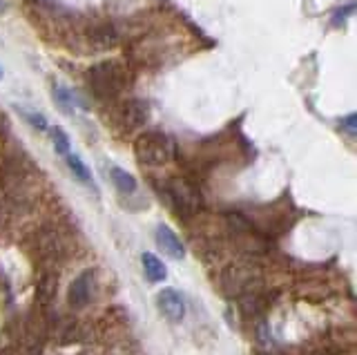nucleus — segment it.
<instances>
[{"instance_id":"39448f33","label":"nucleus","mask_w":357,"mask_h":355,"mask_svg":"<svg viewBox=\"0 0 357 355\" xmlns=\"http://www.w3.org/2000/svg\"><path fill=\"white\" fill-rule=\"evenodd\" d=\"M94 291H96V271L85 269L83 273H78L74 277L70 288H67V304L74 310H83L94 299Z\"/></svg>"},{"instance_id":"ddd939ff","label":"nucleus","mask_w":357,"mask_h":355,"mask_svg":"<svg viewBox=\"0 0 357 355\" xmlns=\"http://www.w3.org/2000/svg\"><path fill=\"white\" fill-rule=\"evenodd\" d=\"M52 96H54V101L61 105V109L63 112H67V114H72L74 112V107L78 105V101H76V96L70 92V90H65L63 85H54V90H52Z\"/></svg>"},{"instance_id":"aec40b11","label":"nucleus","mask_w":357,"mask_h":355,"mask_svg":"<svg viewBox=\"0 0 357 355\" xmlns=\"http://www.w3.org/2000/svg\"><path fill=\"white\" fill-rule=\"evenodd\" d=\"M76 355H87V351H81V353H76Z\"/></svg>"},{"instance_id":"f3484780","label":"nucleus","mask_w":357,"mask_h":355,"mask_svg":"<svg viewBox=\"0 0 357 355\" xmlns=\"http://www.w3.org/2000/svg\"><path fill=\"white\" fill-rule=\"evenodd\" d=\"M340 126H342V130L349 132L351 137H355V114H349L346 119H342V121H340Z\"/></svg>"},{"instance_id":"423d86ee","label":"nucleus","mask_w":357,"mask_h":355,"mask_svg":"<svg viewBox=\"0 0 357 355\" xmlns=\"http://www.w3.org/2000/svg\"><path fill=\"white\" fill-rule=\"evenodd\" d=\"M114 119H116L119 128H123L126 132H132V130L143 128L145 123H148L150 105L145 101H141V98H128V101L116 105Z\"/></svg>"},{"instance_id":"9b49d317","label":"nucleus","mask_w":357,"mask_h":355,"mask_svg":"<svg viewBox=\"0 0 357 355\" xmlns=\"http://www.w3.org/2000/svg\"><path fill=\"white\" fill-rule=\"evenodd\" d=\"M141 264H143V271H145V277L152 282V284H159L167 277V269L163 266V262L156 257L152 252H143L141 255Z\"/></svg>"},{"instance_id":"7ed1b4c3","label":"nucleus","mask_w":357,"mask_h":355,"mask_svg":"<svg viewBox=\"0 0 357 355\" xmlns=\"http://www.w3.org/2000/svg\"><path fill=\"white\" fill-rule=\"evenodd\" d=\"M163 195L167 197L165 202L178 215V219H197L201 208H204V197H201L199 188L195 181H188L183 176H172L163 186Z\"/></svg>"},{"instance_id":"4468645a","label":"nucleus","mask_w":357,"mask_h":355,"mask_svg":"<svg viewBox=\"0 0 357 355\" xmlns=\"http://www.w3.org/2000/svg\"><path fill=\"white\" fill-rule=\"evenodd\" d=\"M67 165H70V170L74 172V176H78L85 186H92V174H89L87 165L83 163V159L78 157V154H67Z\"/></svg>"},{"instance_id":"6e6552de","label":"nucleus","mask_w":357,"mask_h":355,"mask_svg":"<svg viewBox=\"0 0 357 355\" xmlns=\"http://www.w3.org/2000/svg\"><path fill=\"white\" fill-rule=\"evenodd\" d=\"M156 306H159L161 315L172 324H178L185 317V299L176 288H161L156 293Z\"/></svg>"},{"instance_id":"f257e3e1","label":"nucleus","mask_w":357,"mask_h":355,"mask_svg":"<svg viewBox=\"0 0 357 355\" xmlns=\"http://www.w3.org/2000/svg\"><path fill=\"white\" fill-rule=\"evenodd\" d=\"M219 291L230 297L239 299L243 295L259 293L264 291V271L252 257H239L226 266H221L219 277H217Z\"/></svg>"},{"instance_id":"6ab92c4d","label":"nucleus","mask_w":357,"mask_h":355,"mask_svg":"<svg viewBox=\"0 0 357 355\" xmlns=\"http://www.w3.org/2000/svg\"><path fill=\"white\" fill-rule=\"evenodd\" d=\"M5 9H7V3L5 0H0V12H5Z\"/></svg>"},{"instance_id":"2eb2a0df","label":"nucleus","mask_w":357,"mask_h":355,"mask_svg":"<svg viewBox=\"0 0 357 355\" xmlns=\"http://www.w3.org/2000/svg\"><path fill=\"white\" fill-rule=\"evenodd\" d=\"M50 135H52V141H54L56 152L63 154V157H67V154H70V137H67L61 128H52V130H50Z\"/></svg>"},{"instance_id":"412c9836","label":"nucleus","mask_w":357,"mask_h":355,"mask_svg":"<svg viewBox=\"0 0 357 355\" xmlns=\"http://www.w3.org/2000/svg\"><path fill=\"white\" fill-rule=\"evenodd\" d=\"M0 79H3V72H0Z\"/></svg>"},{"instance_id":"9d476101","label":"nucleus","mask_w":357,"mask_h":355,"mask_svg":"<svg viewBox=\"0 0 357 355\" xmlns=\"http://www.w3.org/2000/svg\"><path fill=\"white\" fill-rule=\"evenodd\" d=\"M56 295H59V273L56 271H43L38 286H36V297L43 306H50Z\"/></svg>"},{"instance_id":"f03ea898","label":"nucleus","mask_w":357,"mask_h":355,"mask_svg":"<svg viewBox=\"0 0 357 355\" xmlns=\"http://www.w3.org/2000/svg\"><path fill=\"white\" fill-rule=\"evenodd\" d=\"M128 68L116 59L100 61L92 65L85 74L87 90L98 101H116L128 90Z\"/></svg>"},{"instance_id":"0eeeda50","label":"nucleus","mask_w":357,"mask_h":355,"mask_svg":"<svg viewBox=\"0 0 357 355\" xmlns=\"http://www.w3.org/2000/svg\"><path fill=\"white\" fill-rule=\"evenodd\" d=\"M85 38L89 43V47L96 52L114 50L119 45V29L109 20H96L85 29Z\"/></svg>"},{"instance_id":"1a4fd4ad","label":"nucleus","mask_w":357,"mask_h":355,"mask_svg":"<svg viewBox=\"0 0 357 355\" xmlns=\"http://www.w3.org/2000/svg\"><path fill=\"white\" fill-rule=\"evenodd\" d=\"M154 237H156V243H159V248L167 255V257H172V259H183L185 257L183 241L170 226L159 224V226H156V235Z\"/></svg>"},{"instance_id":"f8f14e48","label":"nucleus","mask_w":357,"mask_h":355,"mask_svg":"<svg viewBox=\"0 0 357 355\" xmlns=\"http://www.w3.org/2000/svg\"><path fill=\"white\" fill-rule=\"evenodd\" d=\"M109 179L116 186V190L123 195H132L137 190V179H134L128 170L119 168V165H109Z\"/></svg>"},{"instance_id":"a211bd4d","label":"nucleus","mask_w":357,"mask_h":355,"mask_svg":"<svg viewBox=\"0 0 357 355\" xmlns=\"http://www.w3.org/2000/svg\"><path fill=\"white\" fill-rule=\"evenodd\" d=\"M7 130H9V121H7V116L3 112H0V139L7 135Z\"/></svg>"},{"instance_id":"dca6fc26","label":"nucleus","mask_w":357,"mask_h":355,"mask_svg":"<svg viewBox=\"0 0 357 355\" xmlns=\"http://www.w3.org/2000/svg\"><path fill=\"white\" fill-rule=\"evenodd\" d=\"M22 116H25V121L36 130H47V119H45L43 114L38 112H29V109H22Z\"/></svg>"},{"instance_id":"20e7f679","label":"nucleus","mask_w":357,"mask_h":355,"mask_svg":"<svg viewBox=\"0 0 357 355\" xmlns=\"http://www.w3.org/2000/svg\"><path fill=\"white\" fill-rule=\"evenodd\" d=\"M134 157L143 168H161L172 161L174 143L161 130H145L134 141Z\"/></svg>"}]
</instances>
